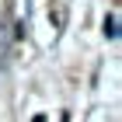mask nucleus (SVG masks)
Returning a JSON list of instances; mask_svg holds the SVG:
<instances>
[{"mask_svg": "<svg viewBox=\"0 0 122 122\" xmlns=\"http://www.w3.org/2000/svg\"><path fill=\"white\" fill-rule=\"evenodd\" d=\"M105 31H108V35H112V38L119 35V31H115V18H108V21H105Z\"/></svg>", "mask_w": 122, "mask_h": 122, "instance_id": "1", "label": "nucleus"}]
</instances>
